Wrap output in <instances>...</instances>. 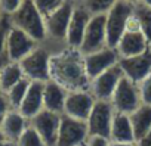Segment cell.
Listing matches in <instances>:
<instances>
[{"instance_id":"1","label":"cell","mask_w":151,"mask_h":146,"mask_svg":"<svg viewBox=\"0 0 151 146\" xmlns=\"http://www.w3.org/2000/svg\"><path fill=\"white\" fill-rule=\"evenodd\" d=\"M50 80L67 92L89 90L91 78L85 68L83 55L76 49H64L50 56Z\"/></svg>"},{"instance_id":"2","label":"cell","mask_w":151,"mask_h":146,"mask_svg":"<svg viewBox=\"0 0 151 146\" xmlns=\"http://www.w3.org/2000/svg\"><path fill=\"white\" fill-rule=\"evenodd\" d=\"M9 18H11L12 27L24 31L34 41L42 43L43 40H46L45 18L34 6L33 0H24L21 6Z\"/></svg>"},{"instance_id":"3","label":"cell","mask_w":151,"mask_h":146,"mask_svg":"<svg viewBox=\"0 0 151 146\" xmlns=\"http://www.w3.org/2000/svg\"><path fill=\"white\" fill-rule=\"evenodd\" d=\"M135 5L127 3L124 0H117L114 6L105 14V33H107V46L116 49L119 40L126 31L132 16Z\"/></svg>"},{"instance_id":"4","label":"cell","mask_w":151,"mask_h":146,"mask_svg":"<svg viewBox=\"0 0 151 146\" xmlns=\"http://www.w3.org/2000/svg\"><path fill=\"white\" fill-rule=\"evenodd\" d=\"M50 56L52 55L45 47L37 46L19 62L24 77L30 81H40V83L49 81L50 80Z\"/></svg>"},{"instance_id":"5","label":"cell","mask_w":151,"mask_h":146,"mask_svg":"<svg viewBox=\"0 0 151 146\" xmlns=\"http://www.w3.org/2000/svg\"><path fill=\"white\" fill-rule=\"evenodd\" d=\"M114 108L110 100H95L89 118L86 120L89 137H102L110 140Z\"/></svg>"},{"instance_id":"6","label":"cell","mask_w":151,"mask_h":146,"mask_svg":"<svg viewBox=\"0 0 151 146\" xmlns=\"http://www.w3.org/2000/svg\"><path fill=\"white\" fill-rule=\"evenodd\" d=\"M110 102L116 112H122V114H127V115L132 114L142 105L138 84H135L133 81H130L129 78H126L123 75L122 80L119 81Z\"/></svg>"},{"instance_id":"7","label":"cell","mask_w":151,"mask_h":146,"mask_svg":"<svg viewBox=\"0 0 151 146\" xmlns=\"http://www.w3.org/2000/svg\"><path fill=\"white\" fill-rule=\"evenodd\" d=\"M89 139L86 121H80L67 115H61V124L56 146H83Z\"/></svg>"},{"instance_id":"8","label":"cell","mask_w":151,"mask_h":146,"mask_svg":"<svg viewBox=\"0 0 151 146\" xmlns=\"http://www.w3.org/2000/svg\"><path fill=\"white\" fill-rule=\"evenodd\" d=\"M74 6L76 5L73 2L65 0L55 12H52L50 15H47L45 18L46 38H52V40H56V41H65Z\"/></svg>"},{"instance_id":"9","label":"cell","mask_w":151,"mask_h":146,"mask_svg":"<svg viewBox=\"0 0 151 146\" xmlns=\"http://www.w3.org/2000/svg\"><path fill=\"white\" fill-rule=\"evenodd\" d=\"M105 14H95L91 16L89 24L85 31V37L80 46L82 55H89L96 50L107 47V33H105Z\"/></svg>"},{"instance_id":"10","label":"cell","mask_w":151,"mask_h":146,"mask_svg":"<svg viewBox=\"0 0 151 146\" xmlns=\"http://www.w3.org/2000/svg\"><path fill=\"white\" fill-rule=\"evenodd\" d=\"M148 49H150V44H148L147 38L144 37V34L141 33V30L138 28V25L132 16L126 31L123 33L122 38L119 40V43L116 46V50L120 58H133V56L142 55Z\"/></svg>"},{"instance_id":"11","label":"cell","mask_w":151,"mask_h":146,"mask_svg":"<svg viewBox=\"0 0 151 146\" xmlns=\"http://www.w3.org/2000/svg\"><path fill=\"white\" fill-rule=\"evenodd\" d=\"M122 77H123V71H122L120 65L116 63L114 66L108 68L102 74H99L98 77L91 80L89 92L92 93L95 100H111L113 93H114L119 81L122 80Z\"/></svg>"},{"instance_id":"12","label":"cell","mask_w":151,"mask_h":146,"mask_svg":"<svg viewBox=\"0 0 151 146\" xmlns=\"http://www.w3.org/2000/svg\"><path fill=\"white\" fill-rule=\"evenodd\" d=\"M95 105V98L89 90H74L68 92L64 105V115L86 121Z\"/></svg>"},{"instance_id":"13","label":"cell","mask_w":151,"mask_h":146,"mask_svg":"<svg viewBox=\"0 0 151 146\" xmlns=\"http://www.w3.org/2000/svg\"><path fill=\"white\" fill-rule=\"evenodd\" d=\"M59 124H61V115L47 109H42L36 117L30 120V125L40 134L46 146H56Z\"/></svg>"},{"instance_id":"14","label":"cell","mask_w":151,"mask_h":146,"mask_svg":"<svg viewBox=\"0 0 151 146\" xmlns=\"http://www.w3.org/2000/svg\"><path fill=\"white\" fill-rule=\"evenodd\" d=\"M37 46H39V43L34 41L30 36H27L24 31L12 27L8 34V40H6L8 62H21Z\"/></svg>"},{"instance_id":"15","label":"cell","mask_w":151,"mask_h":146,"mask_svg":"<svg viewBox=\"0 0 151 146\" xmlns=\"http://www.w3.org/2000/svg\"><path fill=\"white\" fill-rule=\"evenodd\" d=\"M119 65L126 78H129L135 84H139L151 74V47L142 55L133 58H120Z\"/></svg>"},{"instance_id":"16","label":"cell","mask_w":151,"mask_h":146,"mask_svg":"<svg viewBox=\"0 0 151 146\" xmlns=\"http://www.w3.org/2000/svg\"><path fill=\"white\" fill-rule=\"evenodd\" d=\"M119 59H120V56H119L117 50L113 49V47H108V46L101 49V50H96L93 53L83 55L88 77L91 80H93L95 77L102 74V72L107 71L108 68H111L116 63H119Z\"/></svg>"},{"instance_id":"17","label":"cell","mask_w":151,"mask_h":146,"mask_svg":"<svg viewBox=\"0 0 151 146\" xmlns=\"http://www.w3.org/2000/svg\"><path fill=\"white\" fill-rule=\"evenodd\" d=\"M91 16H92L91 12L83 5H76L74 6L71 21H70V25H68V31H67V37H65L67 47L76 49V50L80 49Z\"/></svg>"},{"instance_id":"18","label":"cell","mask_w":151,"mask_h":146,"mask_svg":"<svg viewBox=\"0 0 151 146\" xmlns=\"http://www.w3.org/2000/svg\"><path fill=\"white\" fill-rule=\"evenodd\" d=\"M43 87L45 83L40 81H31L30 87L27 90V95L24 100L21 102L18 111L30 121L33 117H36L43 108Z\"/></svg>"},{"instance_id":"19","label":"cell","mask_w":151,"mask_h":146,"mask_svg":"<svg viewBox=\"0 0 151 146\" xmlns=\"http://www.w3.org/2000/svg\"><path fill=\"white\" fill-rule=\"evenodd\" d=\"M67 93L68 92L62 86H59L58 83H55L52 80L46 81L45 87H43V108L47 111H52L55 114L62 115Z\"/></svg>"},{"instance_id":"20","label":"cell","mask_w":151,"mask_h":146,"mask_svg":"<svg viewBox=\"0 0 151 146\" xmlns=\"http://www.w3.org/2000/svg\"><path fill=\"white\" fill-rule=\"evenodd\" d=\"M30 121L18 111V109H11L5 120L0 124V128L3 131V136L6 140H12L17 142L19 139V136L24 133V130L28 127Z\"/></svg>"},{"instance_id":"21","label":"cell","mask_w":151,"mask_h":146,"mask_svg":"<svg viewBox=\"0 0 151 146\" xmlns=\"http://www.w3.org/2000/svg\"><path fill=\"white\" fill-rule=\"evenodd\" d=\"M110 142H120V143H136L133 128L130 124V118L127 114L114 112L113 124H111V134Z\"/></svg>"},{"instance_id":"22","label":"cell","mask_w":151,"mask_h":146,"mask_svg":"<svg viewBox=\"0 0 151 146\" xmlns=\"http://www.w3.org/2000/svg\"><path fill=\"white\" fill-rule=\"evenodd\" d=\"M129 118L133 128L135 140L138 142L151 128V105H141L136 111L129 114Z\"/></svg>"},{"instance_id":"23","label":"cell","mask_w":151,"mask_h":146,"mask_svg":"<svg viewBox=\"0 0 151 146\" xmlns=\"http://www.w3.org/2000/svg\"><path fill=\"white\" fill-rule=\"evenodd\" d=\"M22 78L25 77L22 74L19 62H8L3 66H0V87L3 93H6Z\"/></svg>"},{"instance_id":"24","label":"cell","mask_w":151,"mask_h":146,"mask_svg":"<svg viewBox=\"0 0 151 146\" xmlns=\"http://www.w3.org/2000/svg\"><path fill=\"white\" fill-rule=\"evenodd\" d=\"M133 19L151 47V8L136 3L133 11Z\"/></svg>"},{"instance_id":"25","label":"cell","mask_w":151,"mask_h":146,"mask_svg":"<svg viewBox=\"0 0 151 146\" xmlns=\"http://www.w3.org/2000/svg\"><path fill=\"white\" fill-rule=\"evenodd\" d=\"M30 80H27V78H22L21 81H18L14 87H11L5 95H6V98H8V100H9V103H11V108L12 109H18L19 108V105H21V102L24 100V98H25V95H27V90H28V87H30Z\"/></svg>"},{"instance_id":"26","label":"cell","mask_w":151,"mask_h":146,"mask_svg":"<svg viewBox=\"0 0 151 146\" xmlns=\"http://www.w3.org/2000/svg\"><path fill=\"white\" fill-rule=\"evenodd\" d=\"M12 28V22L9 15H3L0 19V66H3L5 63H8V58H6V40H8V34Z\"/></svg>"},{"instance_id":"27","label":"cell","mask_w":151,"mask_h":146,"mask_svg":"<svg viewBox=\"0 0 151 146\" xmlns=\"http://www.w3.org/2000/svg\"><path fill=\"white\" fill-rule=\"evenodd\" d=\"M17 146H46V143L43 142L40 134L28 124V127L17 140Z\"/></svg>"},{"instance_id":"28","label":"cell","mask_w":151,"mask_h":146,"mask_svg":"<svg viewBox=\"0 0 151 146\" xmlns=\"http://www.w3.org/2000/svg\"><path fill=\"white\" fill-rule=\"evenodd\" d=\"M117 0H85L82 3L89 12L91 15H95V14H107Z\"/></svg>"},{"instance_id":"29","label":"cell","mask_w":151,"mask_h":146,"mask_svg":"<svg viewBox=\"0 0 151 146\" xmlns=\"http://www.w3.org/2000/svg\"><path fill=\"white\" fill-rule=\"evenodd\" d=\"M64 2L65 0H33L34 6L37 8V11L42 14L43 18H46L47 15L55 12Z\"/></svg>"},{"instance_id":"30","label":"cell","mask_w":151,"mask_h":146,"mask_svg":"<svg viewBox=\"0 0 151 146\" xmlns=\"http://www.w3.org/2000/svg\"><path fill=\"white\" fill-rule=\"evenodd\" d=\"M138 89L142 105H151V74L138 84Z\"/></svg>"},{"instance_id":"31","label":"cell","mask_w":151,"mask_h":146,"mask_svg":"<svg viewBox=\"0 0 151 146\" xmlns=\"http://www.w3.org/2000/svg\"><path fill=\"white\" fill-rule=\"evenodd\" d=\"M24 0H0V12L3 15H12L19 6Z\"/></svg>"},{"instance_id":"32","label":"cell","mask_w":151,"mask_h":146,"mask_svg":"<svg viewBox=\"0 0 151 146\" xmlns=\"http://www.w3.org/2000/svg\"><path fill=\"white\" fill-rule=\"evenodd\" d=\"M11 109H12V108H11V103H9L6 95H5L3 92H0V124H2V121L5 120L6 114H8Z\"/></svg>"},{"instance_id":"33","label":"cell","mask_w":151,"mask_h":146,"mask_svg":"<svg viewBox=\"0 0 151 146\" xmlns=\"http://www.w3.org/2000/svg\"><path fill=\"white\" fill-rule=\"evenodd\" d=\"M110 140L102 139V137H89L85 143V146H108Z\"/></svg>"},{"instance_id":"34","label":"cell","mask_w":151,"mask_h":146,"mask_svg":"<svg viewBox=\"0 0 151 146\" xmlns=\"http://www.w3.org/2000/svg\"><path fill=\"white\" fill-rule=\"evenodd\" d=\"M136 146H151V128L142 139H139L136 142Z\"/></svg>"},{"instance_id":"35","label":"cell","mask_w":151,"mask_h":146,"mask_svg":"<svg viewBox=\"0 0 151 146\" xmlns=\"http://www.w3.org/2000/svg\"><path fill=\"white\" fill-rule=\"evenodd\" d=\"M108 146H136V143H120V142H110Z\"/></svg>"},{"instance_id":"36","label":"cell","mask_w":151,"mask_h":146,"mask_svg":"<svg viewBox=\"0 0 151 146\" xmlns=\"http://www.w3.org/2000/svg\"><path fill=\"white\" fill-rule=\"evenodd\" d=\"M0 146H17V142H12V140H2L0 142Z\"/></svg>"},{"instance_id":"37","label":"cell","mask_w":151,"mask_h":146,"mask_svg":"<svg viewBox=\"0 0 151 146\" xmlns=\"http://www.w3.org/2000/svg\"><path fill=\"white\" fill-rule=\"evenodd\" d=\"M138 3H141V5H144L147 8H151V0H139Z\"/></svg>"},{"instance_id":"38","label":"cell","mask_w":151,"mask_h":146,"mask_svg":"<svg viewBox=\"0 0 151 146\" xmlns=\"http://www.w3.org/2000/svg\"><path fill=\"white\" fill-rule=\"evenodd\" d=\"M70 2H73L74 5H82V3L85 2V0H70Z\"/></svg>"},{"instance_id":"39","label":"cell","mask_w":151,"mask_h":146,"mask_svg":"<svg viewBox=\"0 0 151 146\" xmlns=\"http://www.w3.org/2000/svg\"><path fill=\"white\" fill-rule=\"evenodd\" d=\"M124 2H127V3H132V5H136L139 0H124Z\"/></svg>"},{"instance_id":"40","label":"cell","mask_w":151,"mask_h":146,"mask_svg":"<svg viewBox=\"0 0 151 146\" xmlns=\"http://www.w3.org/2000/svg\"><path fill=\"white\" fill-rule=\"evenodd\" d=\"M2 140H5V136H3V131H2V128H0V142Z\"/></svg>"},{"instance_id":"41","label":"cell","mask_w":151,"mask_h":146,"mask_svg":"<svg viewBox=\"0 0 151 146\" xmlns=\"http://www.w3.org/2000/svg\"><path fill=\"white\" fill-rule=\"evenodd\" d=\"M2 16H3V14H2V12H0V19H2Z\"/></svg>"},{"instance_id":"42","label":"cell","mask_w":151,"mask_h":146,"mask_svg":"<svg viewBox=\"0 0 151 146\" xmlns=\"http://www.w3.org/2000/svg\"><path fill=\"white\" fill-rule=\"evenodd\" d=\"M0 92H2V87H0Z\"/></svg>"},{"instance_id":"43","label":"cell","mask_w":151,"mask_h":146,"mask_svg":"<svg viewBox=\"0 0 151 146\" xmlns=\"http://www.w3.org/2000/svg\"><path fill=\"white\" fill-rule=\"evenodd\" d=\"M83 146H85V145H83Z\"/></svg>"}]
</instances>
